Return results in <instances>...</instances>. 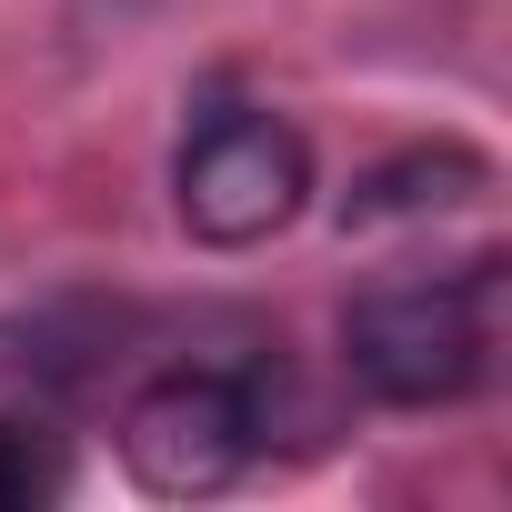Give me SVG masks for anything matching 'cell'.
<instances>
[{
    "instance_id": "6da1fadb",
    "label": "cell",
    "mask_w": 512,
    "mask_h": 512,
    "mask_svg": "<svg viewBox=\"0 0 512 512\" xmlns=\"http://www.w3.org/2000/svg\"><path fill=\"white\" fill-rule=\"evenodd\" d=\"M502 352V262L472 251L462 272H392L342 302V372L392 412H442L482 392Z\"/></svg>"
},
{
    "instance_id": "7a4b0ae2",
    "label": "cell",
    "mask_w": 512,
    "mask_h": 512,
    "mask_svg": "<svg viewBox=\"0 0 512 512\" xmlns=\"http://www.w3.org/2000/svg\"><path fill=\"white\" fill-rule=\"evenodd\" d=\"M171 201H181V231L211 251H251V241L292 231L312 201L302 121L272 101H211L171 151Z\"/></svg>"
},
{
    "instance_id": "3957f363",
    "label": "cell",
    "mask_w": 512,
    "mask_h": 512,
    "mask_svg": "<svg viewBox=\"0 0 512 512\" xmlns=\"http://www.w3.org/2000/svg\"><path fill=\"white\" fill-rule=\"evenodd\" d=\"M262 392L231 362H171L151 372L131 402H121V472L161 502H201V492H231L262 452Z\"/></svg>"
},
{
    "instance_id": "277c9868",
    "label": "cell",
    "mask_w": 512,
    "mask_h": 512,
    "mask_svg": "<svg viewBox=\"0 0 512 512\" xmlns=\"http://www.w3.org/2000/svg\"><path fill=\"white\" fill-rule=\"evenodd\" d=\"M482 191H492V161H482V151L422 141V151L372 161V171L342 191V231H392V221H422V211H452V201H482Z\"/></svg>"
},
{
    "instance_id": "5b68a950",
    "label": "cell",
    "mask_w": 512,
    "mask_h": 512,
    "mask_svg": "<svg viewBox=\"0 0 512 512\" xmlns=\"http://www.w3.org/2000/svg\"><path fill=\"white\" fill-rule=\"evenodd\" d=\"M61 482H71V462H61V442H51V432H31V422H0V512L61 502Z\"/></svg>"
}]
</instances>
